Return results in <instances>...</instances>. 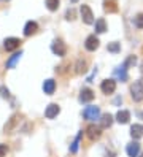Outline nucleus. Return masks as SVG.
<instances>
[{
	"mask_svg": "<svg viewBox=\"0 0 143 157\" xmlns=\"http://www.w3.org/2000/svg\"><path fill=\"white\" fill-rule=\"evenodd\" d=\"M130 95L133 101H141L143 100V81H135L130 86Z\"/></svg>",
	"mask_w": 143,
	"mask_h": 157,
	"instance_id": "obj_1",
	"label": "nucleus"
},
{
	"mask_svg": "<svg viewBox=\"0 0 143 157\" xmlns=\"http://www.w3.org/2000/svg\"><path fill=\"white\" fill-rule=\"evenodd\" d=\"M83 116L88 119V121H97V119L100 117V108L95 106V105L86 106L84 111H83Z\"/></svg>",
	"mask_w": 143,
	"mask_h": 157,
	"instance_id": "obj_2",
	"label": "nucleus"
},
{
	"mask_svg": "<svg viewBox=\"0 0 143 157\" xmlns=\"http://www.w3.org/2000/svg\"><path fill=\"white\" fill-rule=\"evenodd\" d=\"M51 51L56 54V56H59V57H64L65 54H67V46H65V43L62 41V40H54L53 41V44H51Z\"/></svg>",
	"mask_w": 143,
	"mask_h": 157,
	"instance_id": "obj_3",
	"label": "nucleus"
},
{
	"mask_svg": "<svg viewBox=\"0 0 143 157\" xmlns=\"http://www.w3.org/2000/svg\"><path fill=\"white\" fill-rule=\"evenodd\" d=\"M21 43L22 41L19 38H16V36H10V38H6L3 41V48H5V51L11 52V51H16V49L21 48Z\"/></svg>",
	"mask_w": 143,
	"mask_h": 157,
	"instance_id": "obj_4",
	"label": "nucleus"
},
{
	"mask_svg": "<svg viewBox=\"0 0 143 157\" xmlns=\"http://www.w3.org/2000/svg\"><path fill=\"white\" fill-rule=\"evenodd\" d=\"M19 121H21V114H18V113L13 114V116L6 121V124L3 125V132H5V133H11L14 128H16V125L19 124Z\"/></svg>",
	"mask_w": 143,
	"mask_h": 157,
	"instance_id": "obj_5",
	"label": "nucleus"
},
{
	"mask_svg": "<svg viewBox=\"0 0 143 157\" xmlns=\"http://www.w3.org/2000/svg\"><path fill=\"white\" fill-rule=\"evenodd\" d=\"M80 13H81V19H83L84 24H94V14H92V10L88 5H81Z\"/></svg>",
	"mask_w": 143,
	"mask_h": 157,
	"instance_id": "obj_6",
	"label": "nucleus"
},
{
	"mask_svg": "<svg viewBox=\"0 0 143 157\" xmlns=\"http://www.w3.org/2000/svg\"><path fill=\"white\" fill-rule=\"evenodd\" d=\"M86 133H88L91 141H95V140H99V138L102 136V127L91 124V125H88V128H86Z\"/></svg>",
	"mask_w": 143,
	"mask_h": 157,
	"instance_id": "obj_7",
	"label": "nucleus"
},
{
	"mask_svg": "<svg viewBox=\"0 0 143 157\" xmlns=\"http://www.w3.org/2000/svg\"><path fill=\"white\" fill-rule=\"evenodd\" d=\"M94 97H95L94 90H91L89 87H83V89L80 90V97H78V100H80V103H89V101L94 100Z\"/></svg>",
	"mask_w": 143,
	"mask_h": 157,
	"instance_id": "obj_8",
	"label": "nucleus"
},
{
	"mask_svg": "<svg viewBox=\"0 0 143 157\" xmlns=\"http://www.w3.org/2000/svg\"><path fill=\"white\" fill-rule=\"evenodd\" d=\"M100 89L103 94H113L114 90H116V81L114 79H103L102 84H100Z\"/></svg>",
	"mask_w": 143,
	"mask_h": 157,
	"instance_id": "obj_9",
	"label": "nucleus"
},
{
	"mask_svg": "<svg viewBox=\"0 0 143 157\" xmlns=\"http://www.w3.org/2000/svg\"><path fill=\"white\" fill-rule=\"evenodd\" d=\"M59 113H61V106L57 103H50L46 106V109H45V117L46 119H54Z\"/></svg>",
	"mask_w": 143,
	"mask_h": 157,
	"instance_id": "obj_10",
	"label": "nucleus"
},
{
	"mask_svg": "<svg viewBox=\"0 0 143 157\" xmlns=\"http://www.w3.org/2000/svg\"><path fill=\"white\" fill-rule=\"evenodd\" d=\"M99 44H100V41H99V38L95 36V33L94 35H89L88 38H86V41H84V48L88 49V51H95L99 48Z\"/></svg>",
	"mask_w": 143,
	"mask_h": 157,
	"instance_id": "obj_11",
	"label": "nucleus"
},
{
	"mask_svg": "<svg viewBox=\"0 0 143 157\" xmlns=\"http://www.w3.org/2000/svg\"><path fill=\"white\" fill-rule=\"evenodd\" d=\"M38 30V24L35 21H27V24L24 25V35L26 36H30L34 33H37Z\"/></svg>",
	"mask_w": 143,
	"mask_h": 157,
	"instance_id": "obj_12",
	"label": "nucleus"
},
{
	"mask_svg": "<svg viewBox=\"0 0 143 157\" xmlns=\"http://www.w3.org/2000/svg\"><path fill=\"white\" fill-rule=\"evenodd\" d=\"M56 90V81L54 79H46L43 82V92L46 95H53Z\"/></svg>",
	"mask_w": 143,
	"mask_h": 157,
	"instance_id": "obj_13",
	"label": "nucleus"
},
{
	"mask_svg": "<svg viewBox=\"0 0 143 157\" xmlns=\"http://www.w3.org/2000/svg\"><path fill=\"white\" fill-rule=\"evenodd\" d=\"M103 10L107 13H118L116 0H103Z\"/></svg>",
	"mask_w": 143,
	"mask_h": 157,
	"instance_id": "obj_14",
	"label": "nucleus"
},
{
	"mask_svg": "<svg viewBox=\"0 0 143 157\" xmlns=\"http://www.w3.org/2000/svg\"><path fill=\"white\" fill-rule=\"evenodd\" d=\"M86 71H88V60L78 59V60H76V65H75V73L83 75V73H86Z\"/></svg>",
	"mask_w": 143,
	"mask_h": 157,
	"instance_id": "obj_15",
	"label": "nucleus"
},
{
	"mask_svg": "<svg viewBox=\"0 0 143 157\" xmlns=\"http://www.w3.org/2000/svg\"><path fill=\"white\" fill-rule=\"evenodd\" d=\"M126 152H127V155H129V157H137V154L140 152V144H138L137 141H133V143L127 144Z\"/></svg>",
	"mask_w": 143,
	"mask_h": 157,
	"instance_id": "obj_16",
	"label": "nucleus"
},
{
	"mask_svg": "<svg viewBox=\"0 0 143 157\" xmlns=\"http://www.w3.org/2000/svg\"><path fill=\"white\" fill-rule=\"evenodd\" d=\"M129 119H130V113L127 111V109H119L118 114H116V121L119 124H127Z\"/></svg>",
	"mask_w": 143,
	"mask_h": 157,
	"instance_id": "obj_17",
	"label": "nucleus"
},
{
	"mask_svg": "<svg viewBox=\"0 0 143 157\" xmlns=\"http://www.w3.org/2000/svg\"><path fill=\"white\" fill-rule=\"evenodd\" d=\"M130 136L132 138H135V140H138V138L143 136V127L140 124H133L130 127Z\"/></svg>",
	"mask_w": 143,
	"mask_h": 157,
	"instance_id": "obj_18",
	"label": "nucleus"
},
{
	"mask_svg": "<svg viewBox=\"0 0 143 157\" xmlns=\"http://www.w3.org/2000/svg\"><path fill=\"white\" fill-rule=\"evenodd\" d=\"M114 75H116V76L119 78V81H122V82L127 81V78H129V76H127V68L124 67V63H122L121 67H118L116 70H114Z\"/></svg>",
	"mask_w": 143,
	"mask_h": 157,
	"instance_id": "obj_19",
	"label": "nucleus"
},
{
	"mask_svg": "<svg viewBox=\"0 0 143 157\" xmlns=\"http://www.w3.org/2000/svg\"><path fill=\"white\" fill-rule=\"evenodd\" d=\"M21 56H22V51H19V52H14L11 57L8 59V62H6V68H13L14 65H16V62L21 59Z\"/></svg>",
	"mask_w": 143,
	"mask_h": 157,
	"instance_id": "obj_20",
	"label": "nucleus"
},
{
	"mask_svg": "<svg viewBox=\"0 0 143 157\" xmlns=\"http://www.w3.org/2000/svg\"><path fill=\"white\" fill-rule=\"evenodd\" d=\"M95 32H97V33H103V32H107V22H105L103 17H100V19L95 21Z\"/></svg>",
	"mask_w": 143,
	"mask_h": 157,
	"instance_id": "obj_21",
	"label": "nucleus"
},
{
	"mask_svg": "<svg viewBox=\"0 0 143 157\" xmlns=\"http://www.w3.org/2000/svg\"><path fill=\"white\" fill-rule=\"evenodd\" d=\"M111 124H113V116L108 114V113L103 114L102 119H100V127H102V128H107V127H110Z\"/></svg>",
	"mask_w": 143,
	"mask_h": 157,
	"instance_id": "obj_22",
	"label": "nucleus"
},
{
	"mask_svg": "<svg viewBox=\"0 0 143 157\" xmlns=\"http://www.w3.org/2000/svg\"><path fill=\"white\" fill-rule=\"evenodd\" d=\"M81 136H83V132H80V133H78V136L75 138L73 144L70 146V152H72V154H76V151H78V146H80V140H81Z\"/></svg>",
	"mask_w": 143,
	"mask_h": 157,
	"instance_id": "obj_23",
	"label": "nucleus"
},
{
	"mask_svg": "<svg viewBox=\"0 0 143 157\" xmlns=\"http://www.w3.org/2000/svg\"><path fill=\"white\" fill-rule=\"evenodd\" d=\"M107 49H108V52H113V54H118V52L121 51V44H119V43H116V41H113V43H108V46H107Z\"/></svg>",
	"mask_w": 143,
	"mask_h": 157,
	"instance_id": "obj_24",
	"label": "nucleus"
},
{
	"mask_svg": "<svg viewBox=\"0 0 143 157\" xmlns=\"http://www.w3.org/2000/svg\"><path fill=\"white\" fill-rule=\"evenodd\" d=\"M46 8L50 11H56L59 8V0H46Z\"/></svg>",
	"mask_w": 143,
	"mask_h": 157,
	"instance_id": "obj_25",
	"label": "nucleus"
},
{
	"mask_svg": "<svg viewBox=\"0 0 143 157\" xmlns=\"http://www.w3.org/2000/svg\"><path fill=\"white\" fill-rule=\"evenodd\" d=\"M133 25H135L137 29H143V13H138L133 17Z\"/></svg>",
	"mask_w": 143,
	"mask_h": 157,
	"instance_id": "obj_26",
	"label": "nucleus"
},
{
	"mask_svg": "<svg viewBox=\"0 0 143 157\" xmlns=\"http://www.w3.org/2000/svg\"><path fill=\"white\" fill-rule=\"evenodd\" d=\"M135 63H137V57H135V56H129V57L126 59V62H124V67L129 68V67H133Z\"/></svg>",
	"mask_w": 143,
	"mask_h": 157,
	"instance_id": "obj_27",
	"label": "nucleus"
},
{
	"mask_svg": "<svg viewBox=\"0 0 143 157\" xmlns=\"http://www.w3.org/2000/svg\"><path fill=\"white\" fill-rule=\"evenodd\" d=\"M0 97L2 98H10V89L6 86H0Z\"/></svg>",
	"mask_w": 143,
	"mask_h": 157,
	"instance_id": "obj_28",
	"label": "nucleus"
},
{
	"mask_svg": "<svg viewBox=\"0 0 143 157\" xmlns=\"http://www.w3.org/2000/svg\"><path fill=\"white\" fill-rule=\"evenodd\" d=\"M65 19H67V21H73V19H75V10H73V8H69V10H67Z\"/></svg>",
	"mask_w": 143,
	"mask_h": 157,
	"instance_id": "obj_29",
	"label": "nucleus"
},
{
	"mask_svg": "<svg viewBox=\"0 0 143 157\" xmlns=\"http://www.w3.org/2000/svg\"><path fill=\"white\" fill-rule=\"evenodd\" d=\"M8 152V146L3 144V143H0V157H5Z\"/></svg>",
	"mask_w": 143,
	"mask_h": 157,
	"instance_id": "obj_30",
	"label": "nucleus"
},
{
	"mask_svg": "<svg viewBox=\"0 0 143 157\" xmlns=\"http://www.w3.org/2000/svg\"><path fill=\"white\" fill-rule=\"evenodd\" d=\"M140 71H141V73H143V62H141V63H140Z\"/></svg>",
	"mask_w": 143,
	"mask_h": 157,
	"instance_id": "obj_31",
	"label": "nucleus"
},
{
	"mask_svg": "<svg viewBox=\"0 0 143 157\" xmlns=\"http://www.w3.org/2000/svg\"><path fill=\"white\" fill-rule=\"evenodd\" d=\"M70 2H72V3H76V2H80V0H70Z\"/></svg>",
	"mask_w": 143,
	"mask_h": 157,
	"instance_id": "obj_32",
	"label": "nucleus"
},
{
	"mask_svg": "<svg viewBox=\"0 0 143 157\" xmlns=\"http://www.w3.org/2000/svg\"><path fill=\"white\" fill-rule=\"evenodd\" d=\"M141 157H143V152H141Z\"/></svg>",
	"mask_w": 143,
	"mask_h": 157,
	"instance_id": "obj_33",
	"label": "nucleus"
},
{
	"mask_svg": "<svg viewBox=\"0 0 143 157\" xmlns=\"http://www.w3.org/2000/svg\"><path fill=\"white\" fill-rule=\"evenodd\" d=\"M3 2H6V0H3Z\"/></svg>",
	"mask_w": 143,
	"mask_h": 157,
	"instance_id": "obj_34",
	"label": "nucleus"
}]
</instances>
